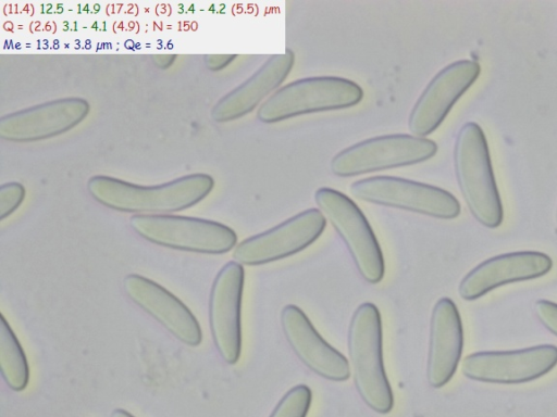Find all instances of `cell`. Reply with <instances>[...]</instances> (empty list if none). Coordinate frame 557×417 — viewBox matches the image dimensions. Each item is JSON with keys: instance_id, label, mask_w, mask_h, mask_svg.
<instances>
[{"instance_id": "cell-1", "label": "cell", "mask_w": 557, "mask_h": 417, "mask_svg": "<svg viewBox=\"0 0 557 417\" xmlns=\"http://www.w3.org/2000/svg\"><path fill=\"white\" fill-rule=\"evenodd\" d=\"M214 187L205 173L188 174L168 182L144 186L108 175L89 178L87 188L100 204L121 212L170 214L202 201Z\"/></svg>"}, {"instance_id": "cell-2", "label": "cell", "mask_w": 557, "mask_h": 417, "mask_svg": "<svg viewBox=\"0 0 557 417\" xmlns=\"http://www.w3.org/2000/svg\"><path fill=\"white\" fill-rule=\"evenodd\" d=\"M457 182L472 216L486 228H497L504 210L495 181L488 146L482 128L468 122L459 129L454 147Z\"/></svg>"}, {"instance_id": "cell-3", "label": "cell", "mask_w": 557, "mask_h": 417, "mask_svg": "<svg viewBox=\"0 0 557 417\" xmlns=\"http://www.w3.org/2000/svg\"><path fill=\"white\" fill-rule=\"evenodd\" d=\"M382 339L379 308L371 302L360 304L348 329L350 372L362 401L374 412L387 414L394 396L384 368Z\"/></svg>"}, {"instance_id": "cell-4", "label": "cell", "mask_w": 557, "mask_h": 417, "mask_svg": "<svg viewBox=\"0 0 557 417\" xmlns=\"http://www.w3.org/2000/svg\"><path fill=\"white\" fill-rule=\"evenodd\" d=\"M363 99L360 85L341 76L305 77L280 87L258 109L257 118L264 124L344 110Z\"/></svg>"}, {"instance_id": "cell-5", "label": "cell", "mask_w": 557, "mask_h": 417, "mask_svg": "<svg viewBox=\"0 0 557 417\" xmlns=\"http://www.w3.org/2000/svg\"><path fill=\"white\" fill-rule=\"evenodd\" d=\"M437 144L412 134H391L354 143L331 160V172L337 177H355L363 174L416 165L432 159Z\"/></svg>"}, {"instance_id": "cell-6", "label": "cell", "mask_w": 557, "mask_h": 417, "mask_svg": "<svg viewBox=\"0 0 557 417\" xmlns=\"http://www.w3.org/2000/svg\"><path fill=\"white\" fill-rule=\"evenodd\" d=\"M129 223L141 238L170 249L223 254L237 245L236 232L214 220L172 214H136Z\"/></svg>"}, {"instance_id": "cell-7", "label": "cell", "mask_w": 557, "mask_h": 417, "mask_svg": "<svg viewBox=\"0 0 557 417\" xmlns=\"http://www.w3.org/2000/svg\"><path fill=\"white\" fill-rule=\"evenodd\" d=\"M314 201L344 241L361 277L369 283H379L384 277V257L360 207L348 195L330 187L317 189Z\"/></svg>"}, {"instance_id": "cell-8", "label": "cell", "mask_w": 557, "mask_h": 417, "mask_svg": "<svg viewBox=\"0 0 557 417\" xmlns=\"http://www.w3.org/2000/svg\"><path fill=\"white\" fill-rule=\"evenodd\" d=\"M349 190L363 202L408 211L437 219H454L460 203L449 191L395 176H371L354 181Z\"/></svg>"}, {"instance_id": "cell-9", "label": "cell", "mask_w": 557, "mask_h": 417, "mask_svg": "<svg viewBox=\"0 0 557 417\" xmlns=\"http://www.w3.org/2000/svg\"><path fill=\"white\" fill-rule=\"evenodd\" d=\"M557 366V346L539 344L511 351H481L467 355L461 371L468 379L492 384L537 380Z\"/></svg>"}, {"instance_id": "cell-10", "label": "cell", "mask_w": 557, "mask_h": 417, "mask_svg": "<svg viewBox=\"0 0 557 417\" xmlns=\"http://www.w3.org/2000/svg\"><path fill=\"white\" fill-rule=\"evenodd\" d=\"M326 218L319 208H307L283 223L239 242L234 260L247 266L263 265L295 255L323 233Z\"/></svg>"}, {"instance_id": "cell-11", "label": "cell", "mask_w": 557, "mask_h": 417, "mask_svg": "<svg viewBox=\"0 0 557 417\" xmlns=\"http://www.w3.org/2000/svg\"><path fill=\"white\" fill-rule=\"evenodd\" d=\"M481 72L473 60H458L442 68L425 86L408 118L412 135L426 137L444 122L455 103L472 86Z\"/></svg>"}, {"instance_id": "cell-12", "label": "cell", "mask_w": 557, "mask_h": 417, "mask_svg": "<svg viewBox=\"0 0 557 417\" xmlns=\"http://www.w3.org/2000/svg\"><path fill=\"white\" fill-rule=\"evenodd\" d=\"M245 271L236 261L218 273L209 299V321L214 345L222 359L234 365L242 351V298Z\"/></svg>"}, {"instance_id": "cell-13", "label": "cell", "mask_w": 557, "mask_h": 417, "mask_svg": "<svg viewBox=\"0 0 557 417\" xmlns=\"http://www.w3.org/2000/svg\"><path fill=\"white\" fill-rule=\"evenodd\" d=\"M553 260L540 251H516L490 257L461 279L458 293L465 301H475L506 285L534 280L547 275Z\"/></svg>"}, {"instance_id": "cell-14", "label": "cell", "mask_w": 557, "mask_h": 417, "mask_svg": "<svg viewBox=\"0 0 557 417\" xmlns=\"http://www.w3.org/2000/svg\"><path fill=\"white\" fill-rule=\"evenodd\" d=\"M89 112V103L78 97L57 99L23 109L0 118V137L10 141H36L66 132Z\"/></svg>"}, {"instance_id": "cell-15", "label": "cell", "mask_w": 557, "mask_h": 417, "mask_svg": "<svg viewBox=\"0 0 557 417\" xmlns=\"http://www.w3.org/2000/svg\"><path fill=\"white\" fill-rule=\"evenodd\" d=\"M281 326L289 346L311 371L331 381L349 378L348 359L321 337L302 309L294 304L284 306Z\"/></svg>"}, {"instance_id": "cell-16", "label": "cell", "mask_w": 557, "mask_h": 417, "mask_svg": "<svg viewBox=\"0 0 557 417\" xmlns=\"http://www.w3.org/2000/svg\"><path fill=\"white\" fill-rule=\"evenodd\" d=\"M127 298L162 325L178 341L197 346L201 328L190 309L173 293L140 275L131 274L123 280Z\"/></svg>"}, {"instance_id": "cell-17", "label": "cell", "mask_w": 557, "mask_h": 417, "mask_svg": "<svg viewBox=\"0 0 557 417\" xmlns=\"http://www.w3.org/2000/svg\"><path fill=\"white\" fill-rule=\"evenodd\" d=\"M294 64L295 54L290 49L270 55L251 76L215 103L211 111L213 119L225 123L252 112L280 88Z\"/></svg>"}, {"instance_id": "cell-18", "label": "cell", "mask_w": 557, "mask_h": 417, "mask_svg": "<svg viewBox=\"0 0 557 417\" xmlns=\"http://www.w3.org/2000/svg\"><path fill=\"white\" fill-rule=\"evenodd\" d=\"M463 349V328L459 311L449 298H441L433 306L426 378L431 387L447 384L459 365Z\"/></svg>"}, {"instance_id": "cell-19", "label": "cell", "mask_w": 557, "mask_h": 417, "mask_svg": "<svg viewBox=\"0 0 557 417\" xmlns=\"http://www.w3.org/2000/svg\"><path fill=\"white\" fill-rule=\"evenodd\" d=\"M0 370L4 382L11 390L21 392L27 387L29 380L27 358L2 314L0 320Z\"/></svg>"}, {"instance_id": "cell-20", "label": "cell", "mask_w": 557, "mask_h": 417, "mask_svg": "<svg viewBox=\"0 0 557 417\" xmlns=\"http://www.w3.org/2000/svg\"><path fill=\"white\" fill-rule=\"evenodd\" d=\"M311 401L310 388L297 384L285 393L269 417H307Z\"/></svg>"}, {"instance_id": "cell-21", "label": "cell", "mask_w": 557, "mask_h": 417, "mask_svg": "<svg viewBox=\"0 0 557 417\" xmlns=\"http://www.w3.org/2000/svg\"><path fill=\"white\" fill-rule=\"evenodd\" d=\"M25 188L22 184L11 181L0 187V218L10 216L23 202Z\"/></svg>"}, {"instance_id": "cell-22", "label": "cell", "mask_w": 557, "mask_h": 417, "mask_svg": "<svg viewBox=\"0 0 557 417\" xmlns=\"http://www.w3.org/2000/svg\"><path fill=\"white\" fill-rule=\"evenodd\" d=\"M534 314L542 326L557 337V303L545 299L537 300Z\"/></svg>"}, {"instance_id": "cell-23", "label": "cell", "mask_w": 557, "mask_h": 417, "mask_svg": "<svg viewBox=\"0 0 557 417\" xmlns=\"http://www.w3.org/2000/svg\"><path fill=\"white\" fill-rule=\"evenodd\" d=\"M206 65L212 70V71H220L226 67L228 64H231L235 59L236 55L234 54H224V55H207L206 58Z\"/></svg>"}, {"instance_id": "cell-24", "label": "cell", "mask_w": 557, "mask_h": 417, "mask_svg": "<svg viewBox=\"0 0 557 417\" xmlns=\"http://www.w3.org/2000/svg\"><path fill=\"white\" fill-rule=\"evenodd\" d=\"M111 417H135L131 413L122 408H116L111 413Z\"/></svg>"}, {"instance_id": "cell-25", "label": "cell", "mask_w": 557, "mask_h": 417, "mask_svg": "<svg viewBox=\"0 0 557 417\" xmlns=\"http://www.w3.org/2000/svg\"><path fill=\"white\" fill-rule=\"evenodd\" d=\"M556 220H557V212H556Z\"/></svg>"}]
</instances>
